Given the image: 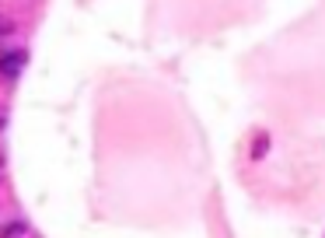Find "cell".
<instances>
[{
  "label": "cell",
  "instance_id": "obj_1",
  "mask_svg": "<svg viewBox=\"0 0 325 238\" xmlns=\"http://www.w3.org/2000/svg\"><path fill=\"white\" fill-rule=\"evenodd\" d=\"M21 63H25V53H18V49H14V53H4V56H0V74L7 81H14L21 74Z\"/></svg>",
  "mask_w": 325,
  "mask_h": 238
},
{
  "label": "cell",
  "instance_id": "obj_2",
  "mask_svg": "<svg viewBox=\"0 0 325 238\" xmlns=\"http://www.w3.org/2000/svg\"><path fill=\"white\" fill-rule=\"evenodd\" d=\"M25 231H28V228H25V221H7V224L0 228V238H21Z\"/></svg>",
  "mask_w": 325,
  "mask_h": 238
}]
</instances>
